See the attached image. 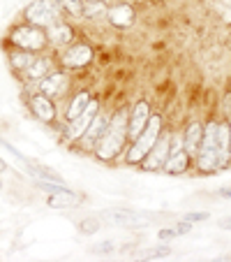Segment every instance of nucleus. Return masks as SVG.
Segmentation results:
<instances>
[{
  "instance_id": "9",
  "label": "nucleus",
  "mask_w": 231,
  "mask_h": 262,
  "mask_svg": "<svg viewBox=\"0 0 231 262\" xmlns=\"http://www.w3.org/2000/svg\"><path fill=\"white\" fill-rule=\"evenodd\" d=\"M97 109H99V102L95 98H90V102L86 104V109L81 112L76 119L69 121V128H67V139H79L81 135L86 133V128L90 125V121H93V116L97 114Z\"/></svg>"
},
{
  "instance_id": "27",
  "label": "nucleus",
  "mask_w": 231,
  "mask_h": 262,
  "mask_svg": "<svg viewBox=\"0 0 231 262\" xmlns=\"http://www.w3.org/2000/svg\"><path fill=\"white\" fill-rule=\"evenodd\" d=\"M79 230L84 234H97V230H99V221H95V218H86V221H81L79 223Z\"/></svg>"
},
{
  "instance_id": "20",
  "label": "nucleus",
  "mask_w": 231,
  "mask_h": 262,
  "mask_svg": "<svg viewBox=\"0 0 231 262\" xmlns=\"http://www.w3.org/2000/svg\"><path fill=\"white\" fill-rule=\"evenodd\" d=\"M46 37H49L54 45L63 47V45H69V42H72L74 30H72V26L63 24V21H56L54 26H49V33H46Z\"/></svg>"
},
{
  "instance_id": "7",
  "label": "nucleus",
  "mask_w": 231,
  "mask_h": 262,
  "mask_svg": "<svg viewBox=\"0 0 231 262\" xmlns=\"http://www.w3.org/2000/svg\"><path fill=\"white\" fill-rule=\"evenodd\" d=\"M102 221L111 223V225H120V228H139V225L148 223L143 213L134 211V209H107V211H102Z\"/></svg>"
},
{
  "instance_id": "25",
  "label": "nucleus",
  "mask_w": 231,
  "mask_h": 262,
  "mask_svg": "<svg viewBox=\"0 0 231 262\" xmlns=\"http://www.w3.org/2000/svg\"><path fill=\"white\" fill-rule=\"evenodd\" d=\"M169 255H171L169 246H152V248H146V251H139L141 260H162V257H169Z\"/></svg>"
},
{
  "instance_id": "22",
  "label": "nucleus",
  "mask_w": 231,
  "mask_h": 262,
  "mask_svg": "<svg viewBox=\"0 0 231 262\" xmlns=\"http://www.w3.org/2000/svg\"><path fill=\"white\" fill-rule=\"evenodd\" d=\"M33 58H35V54H30V51L21 49V51H14V54H12L10 63H12V68H14L16 72H23V70L28 68L30 63H33Z\"/></svg>"
},
{
  "instance_id": "8",
  "label": "nucleus",
  "mask_w": 231,
  "mask_h": 262,
  "mask_svg": "<svg viewBox=\"0 0 231 262\" xmlns=\"http://www.w3.org/2000/svg\"><path fill=\"white\" fill-rule=\"evenodd\" d=\"M169 144H171V135L169 133H160L158 142L152 144V148L146 154V158H143V169H148V172H152V169H160L164 165V160H167L169 156Z\"/></svg>"
},
{
  "instance_id": "30",
  "label": "nucleus",
  "mask_w": 231,
  "mask_h": 262,
  "mask_svg": "<svg viewBox=\"0 0 231 262\" xmlns=\"http://www.w3.org/2000/svg\"><path fill=\"white\" fill-rule=\"evenodd\" d=\"M217 225H220L222 230H231V216L222 218V221H217Z\"/></svg>"
},
{
  "instance_id": "35",
  "label": "nucleus",
  "mask_w": 231,
  "mask_h": 262,
  "mask_svg": "<svg viewBox=\"0 0 231 262\" xmlns=\"http://www.w3.org/2000/svg\"><path fill=\"white\" fill-rule=\"evenodd\" d=\"M229 135H231V123H229Z\"/></svg>"
},
{
  "instance_id": "6",
  "label": "nucleus",
  "mask_w": 231,
  "mask_h": 262,
  "mask_svg": "<svg viewBox=\"0 0 231 262\" xmlns=\"http://www.w3.org/2000/svg\"><path fill=\"white\" fill-rule=\"evenodd\" d=\"M190 167V154L185 151V146H183V137H173L171 135V144H169V156L167 160H164L162 169L167 174H183L185 169Z\"/></svg>"
},
{
  "instance_id": "32",
  "label": "nucleus",
  "mask_w": 231,
  "mask_h": 262,
  "mask_svg": "<svg viewBox=\"0 0 231 262\" xmlns=\"http://www.w3.org/2000/svg\"><path fill=\"white\" fill-rule=\"evenodd\" d=\"M220 198H231V188H222L220 190Z\"/></svg>"
},
{
  "instance_id": "26",
  "label": "nucleus",
  "mask_w": 231,
  "mask_h": 262,
  "mask_svg": "<svg viewBox=\"0 0 231 262\" xmlns=\"http://www.w3.org/2000/svg\"><path fill=\"white\" fill-rule=\"evenodd\" d=\"M99 14H107L102 0H95V3H86L84 0V19H95Z\"/></svg>"
},
{
  "instance_id": "3",
  "label": "nucleus",
  "mask_w": 231,
  "mask_h": 262,
  "mask_svg": "<svg viewBox=\"0 0 231 262\" xmlns=\"http://www.w3.org/2000/svg\"><path fill=\"white\" fill-rule=\"evenodd\" d=\"M197 163L201 172H215L220 167L217 165V123L215 121H211L203 128V137L197 151Z\"/></svg>"
},
{
  "instance_id": "33",
  "label": "nucleus",
  "mask_w": 231,
  "mask_h": 262,
  "mask_svg": "<svg viewBox=\"0 0 231 262\" xmlns=\"http://www.w3.org/2000/svg\"><path fill=\"white\" fill-rule=\"evenodd\" d=\"M3 172H7V163L0 158V174H3Z\"/></svg>"
},
{
  "instance_id": "28",
  "label": "nucleus",
  "mask_w": 231,
  "mask_h": 262,
  "mask_svg": "<svg viewBox=\"0 0 231 262\" xmlns=\"http://www.w3.org/2000/svg\"><path fill=\"white\" fill-rule=\"evenodd\" d=\"M116 251V244L113 242H99L95 246H90V253H111Z\"/></svg>"
},
{
  "instance_id": "31",
  "label": "nucleus",
  "mask_w": 231,
  "mask_h": 262,
  "mask_svg": "<svg viewBox=\"0 0 231 262\" xmlns=\"http://www.w3.org/2000/svg\"><path fill=\"white\" fill-rule=\"evenodd\" d=\"M224 112H226V116H231V95H226V102H224Z\"/></svg>"
},
{
  "instance_id": "24",
  "label": "nucleus",
  "mask_w": 231,
  "mask_h": 262,
  "mask_svg": "<svg viewBox=\"0 0 231 262\" xmlns=\"http://www.w3.org/2000/svg\"><path fill=\"white\" fill-rule=\"evenodd\" d=\"M60 10L67 12L74 19H84V0H58Z\"/></svg>"
},
{
  "instance_id": "1",
  "label": "nucleus",
  "mask_w": 231,
  "mask_h": 262,
  "mask_svg": "<svg viewBox=\"0 0 231 262\" xmlns=\"http://www.w3.org/2000/svg\"><path fill=\"white\" fill-rule=\"evenodd\" d=\"M127 119H130V114L125 109L116 112V114L109 119L102 137L95 144V156H97L99 160H107L109 163V160H113L123 151L125 139H127Z\"/></svg>"
},
{
  "instance_id": "34",
  "label": "nucleus",
  "mask_w": 231,
  "mask_h": 262,
  "mask_svg": "<svg viewBox=\"0 0 231 262\" xmlns=\"http://www.w3.org/2000/svg\"><path fill=\"white\" fill-rule=\"evenodd\" d=\"M86 3H95V0H86Z\"/></svg>"
},
{
  "instance_id": "11",
  "label": "nucleus",
  "mask_w": 231,
  "mask_h": 262,
  "mask_svg": "<svg viewBox=\"0 0 231 262\" xmlns=\"http://www.w3.org/2000/svg\"><path fill=\"white\" fill-rule=\"evenodd\" d=\"M148 119H150V104H148L146 100H139V102L134 104V109H132V116L127 119V135L130 137L137 139L139 133L146 128Z\"/></svg>"
},
{
  "instance_id": "5",
  "label": "nucleus",
  "mask_w": 231,
  "mask_h": 262,
  "mask_svg": "<svg viewBox=\"0 0 231 262\" xmlns=\"http://www.w3.org/2000/svg\"><path fill=\"white\" fill-rule=\"evenodd\" d=\"M12 45H16L19 49H25V51H42L46 47V33L35 24H25V26H19V28L12 30L10 35Z\"/></svg>"
},
{
  "instance_id": "13",
  "label": "nucleus",
  "mask_w": 231,
  "mask_h": 262,
  "mask_svg": "<svg viewBox=\"0 0 231 262\" xmlns=\"http://www.w3.org/2000/svg\"><path fill=\"white\" fill-rule=\"evenodd\" d=\"M69 86V77L65 72H51L46 77H42V84H40V91L49 98H58L67 91Z\"/></svg>"
},
{
  "instance_id": "15",
  "label": "nucleus",
  "mask_w": 231,
  "mask_h": 262,
  "mask_svg": "<svg viewBox=\"0 0 231 262\" xmlns=\"http://www.w3.org/2000/svg\"><path fill=\"white\" fill-rule=\"evenodd\" d=\"M231 163V135L229 123H217V165L226 167Z\"/></svg>"
},
{
  "instance_id": "14",
  "label": "nucleus",
  "mask_w": 231,
  "mask_h": 262,
  "mask_svg": "<svg viewBox=\"0 0 231 262\" xmlns=\"http://www.w3.org/2000/svg\"><path fill=\"white\" fill-rule=\"evenodd\" d=\"M107 123H109V119L104 114H95L93 116V121H90V125L86 128V133L79 137V144H81V148H95V144H97V139L102 137V133H104V128H107Z\"/></svg>"
},
{
  "instance_id": "10",
  "label": "nucleus",
  "mask_w": 231,
  "mask_h": 262,
  "mask_svg": "<svg viewBox=\"0 0 231 262\" xmlns=\"http://www.w3.org/2000/svg\"><path fill=\"white\" fill-rule=\"evenodd\" d=\"M60 60H63V65H65V68H69V70L86 68V65L93 60V49H90L88 45H84V42H81V45L69 47V49L60 56Z\"/></svg>"
},
{
  "instance_id": "12",
  "label": "nucleus",
  "mask_w": 231,
  "mask_h": 262,
  "mask_svg": "<svg viewBox=\"0 0 231 262\" xmlns=\"http://www.w3.org/2000/svg\"><path fill=\"white\" fill-rule=\"evenodd\" d=\"M107 19L116 28H130L137 21V12H134V7L130 3H118V5H113L107 10Z\"/></svg>"
},
{
  "instance_id": "2",
  "label": "nucleus",
  "mask_w": 231,
  "mask_h": 262,
  "mask_svg": "<svg viewBox=\"0 0 231 262\" xmlns=\"http://www.w3.org/2000/svg\"><path fill=\"white\" fill-rule=\"evenodd\" d=\"M160 133H162V116H160V114L152 116V114H150V119H148L146 128L139 133V137L134 139V144L130 146V151H127V163H130V165L141 163V160L146 158V154L152 148V144L158 142Z\"/></svg>"
},
{
  "instance_id": "4",
  "label": "nucleus",
  "mask_w": 231,
  "mask_h": 262,
  "mask_svg": "<svg viewBox=\"0 0 231 262\" xmlns=\"http://www.w3.org/2000/svg\"><path fill=\"white\" fill-rule=\"evenodd\" d=\"M60 3L58 0H33L28 7H25V19L28 24H35V26H54L56 21L60 19Z\"/></svg>"
},
{
  "instance_id": "19",
  "label": "nucleus",
  "mask_w": 231,
  "mask_h": 262,
  "mask_svg": "<svg viewBox=\"0 0 231 262\" xmlns=\"http://www.w3.org/2000/svg\"><path fill=\"white\" fill-rule=\"evenodd\" d=\"M51 72H54V60L46 58V56H42V58L35 56L33 63L23 70V77H28V79H42V77H46Z\"/></svg>"
},
{
  "instance_id": "17",
  "label": "nucleus",
  "mask_w": 231,
  "mask_h": 262,
  "mask_svg": "<svg viewBox=\"0 0 231 262\" xmlns=\"http://www.w3.org/2000/svg\"><path fill=\"white\" fill-rule=\"evenodd\" d=\"M46 204H49L51 209H74L81 204V198L76 193H72V190L63 188V190H56V193L49 195V200H46Z\"/></svg>"
},
{
  "instance_id": "36",
  "label": "nucleus",
  "mask_w": 231,
  "mask_h": 262,
  "mask_svg": "<svg viewBox=\"0 0 231 262\" xmlns=\"http://www.w3.org/2000/svg\"><path fill=\"white\" fill-rule=\"evenodd\" d=\"M0 188H3V183H0Z\"/></svg>"
},
{
  "instance_id": "23",
  "label": "nucleus",
  "mask_w": 231,
  "mask_h": 262,
  "mask_svg": "<svg viewBox=\"0 0 231 262\" xmlns=\"http://www.w3.org/2000/svg\"><path fill=\"white\" fill-rule=\"evenodd\" d=\"M192 230V223H178L176 228H164V230H160L158 232V237L160 239H164V242H169V239H176V237H181V234H187Z\"/></svg>"
},
{
  "instance_id": "29",
  "label": "nucleus",
  "mask_w": 231,
  "mask_h": 262,
  "mask_svg": "<svg viewBox=\"0 0 231 262\" xmlns=\"http://www.w3.org/2000/svg\"><path fill=\"white\" fill-rule=\"evenodd\" d=\"M183 221L187 223H199V221H208V213L206 211H194V213H185V218Z\"/></svg>"
},
{
  "instance_id": "21",
  "label": "nucleus",
  "mask_w": 231,
  "mask_h": 262,
  "mask_svg": "<svg viewBox=\"0 0 231 262\" xmlns=\"http://www.w3.org/2000/svg\"><path fill=\"white\" fill-rule=\"evenodd\" d=\"M90 102V93L88 91H84V93H79L76 98L72 100V104H69V109H67V121H72V119H76V116L81 114L86 109V104Z\"/></svg>"
},
{
  "instance_id": "18",
  "label": "nucleus",
  "mask_w": 231,
  "mask_h": 262,
  "mask_svg": "<svg viewBox=\"0 0 231 262\" xmlns=\"http://www.w3.org/2000/svg\"><path fill=\"white\" fill-rule=\"evenodd\" d=\"M201 137H203V125L199 123V121H192L185 130V137H183V146H185V151L190 154V158L192 156H197Z\"/></svg>"
},
{
  "instance_id": "16",
  "label": "nucleus",
  "mask_w": 231,
  "mask_h": 262,
  "mask_svg": "<svg viewBox=\"0 0 231 262\" xmlns=\"http://www.w3.org/2000/svg\"><path fill=\"white\" fill-rule=\"evenodd\" d=\"M30 109H33V114L40 121H44V123H51V121L56 119V107L49 95H44V93L30 98Z\"/></svg>"
}]
</instances>
